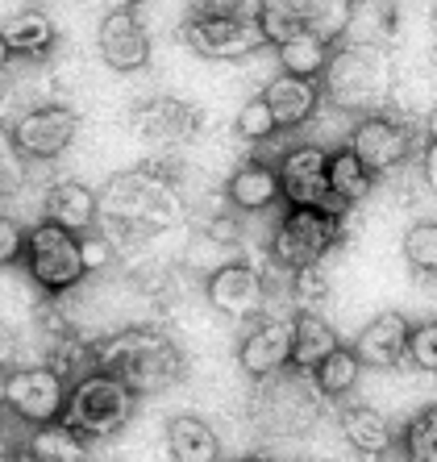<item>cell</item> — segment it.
Masks as SVG:
<instances>
[{
	"label": "cell",
	"instance_id": "1",
	"mask_svg": "<svg viewBox=\"0 0 437 462\" xmlns=\"http://www.w3.org/2000/svg\"><path fill=\"white\" fill-rule=\"evenodd\" d=\"M88 358L97 363V371L117 375L134 396H163L183 379V350L171 342V334L150 325L108 334L88 350Z\"/></svg>",
	"mask_w": 437,
	"mask_h": 462
},
{
	"label": "cell",
	"instance_id": "2",
	"mask_svg": "<svg viewBox=\"0 0 437 462\" xmlns=\"http://www.w3.org/2000/svg\"><path fill=\"white\" fill-rule=\"evenodd\" d=\"M321 100L346 108V113H384L392 97V59L384 46L350 42L330 51L325 71H321Z\"/></svg>",
	"mask_w": 437,
	"mask_h": 462
},
{
	"label": "cell",
	"instance_id": "3",
	"mask_svg": "<svg viewBox=\"0 0 437 462\" xmlns=\"http://www.w3.org/2000/svg\"><path fill=\"white\" fill-rule=\"evenodd\" d=\"M97 205L100 217L97 226L105 221L113 234H129V237H142L150 229H163L175 217V196H171V183L163 180L159 171L150 167H138V171H126V175H113L105 183V192H97ZM113 234H105L113 242Z\"/></svg>",
	"mask_w": 437,
	"mask_h": 462
},
{
	"label": "cell",
	"instance_id": "4",
	"mask_svg": "<svg viewBox=\"0 0 437 462\" xmlns=\"http://www.w3.org/2000/svg\"><path fill=\"white\" fill-rule=\"evenodd\" d=\"M138 396L108 371H84L79 379L67 383V400H63V417L59 425H67L71 433H79L84 441H100L121 433L134 420Z\"/></svg>",
	"mask_w": 437,
	"mask_h": 462
},
{
	"label": "cell",
	"instance_id": "5",
	"mask_svg": "<svg viewBox=\"0 0 437 462\" xmlns=\"http://www.w3.org/2000/svg\"><path fill=\"white\" fill-rule=\"evenodd\" d=\"M354 22V0H258L255 25L267 46H279L296 33H317L321 42H338Z\"/></svg>",
	"mask_w": 437,
	"mask_h": 462
},
{
	"label": "cell",
	"instance_id": "6",
	"mask_svg": "<svg viewBox=\"0 0 437 462\" xmlns=\"http://www.w3.org/2000/svg\"><path fill=\"white\" fill-rule=\"evenodd\" d=\"M341 221L346 217L330 208H288L271 234V263L284 271L321 267V258L341 242Z\"/></svg>",
	"mask_w": 437,
	"mask_h": 462
},
{
	"label": "cell",
	"instance_id": "7",
	"mask_svg": "<svg viewBox=\"0 0 437 462\" xmlns=\"http://www.w3.org/2000/svg\"><path fill=\"white\" fill-rule=\"evenodd\" d=\"M22 263H25V271H30V280L38 283L46 296H63L75 283H84V275H88L79 237L51 226V221H38L33 229H25Z\"/></svg>",
	"mask_w": 437,
	"mask_h": 462
},
{
	"label": "cell",
	"instance_id": "8",
	"mask_svg": "<svg viewBox=\"0 0 437 462\" xmlns=\"http://www.w3.org/2000/svg\"><path fill=\"white\" fill-rule=\"evenodd\" d=\"M63 400H67V379L54 371L51 363H33L0 371V409L17 417L22 425L38 430V425H54L63 417Z\"/></svg>",
	"mask_w": 437,
	"mask_h": 462
},
{
	"label": "cell",
	"instance_id": "9",
	"mask_svg": "<svg viewBox=\"0 0 437 462\" xmlns=\"http://www.w3.org/2000/svg\"><path fill=\"white\" fill-rule=\"evenodd\" d=\"M325 159H330L325 146L304 142V146H292V151L275 162L279 196L288 200V208H330V213L346 217V208L330 196V183H325Z\"/></svg>",
	"mask_w": 437,
	"mask_h": 462
},
{
	"label": "cell",
	"instance_id": "10",
	"mask_svg": "<svg viewBox=\"0 0 437 462\" xmlns=\"http://www.w3.org/2000/svg\"><path fill=\"white\" fill-rule=\"evenodd\" d=\"M350 154L358 162H363L367 171L379 180V175L395 171L400 162L413 159L416 151V138H413V129L400 125L395 117H387V113H367V117L354 121L350 129Z\"/></svg>",
	"mask_w": 437,
	"mask_h": 462
},
{
	"label": "cell",
	"instance_id": "11",
	"mask_svg": "<svg viewBox=\"0 0 437 462\" xmlns=\"http://www.w3.org/2000/svg\"><path fill=\"white\" fill-rule=\"evenodd\" d=\"M9 134H13V142H17V151H22V159L51 162L75 142V134H79V113L67 105H38L13 121Z\"/></svg>",
	"mask_w": 437,
	"mask_h": 462
},
{
	"label": "cell",
	"instance_id": "12",
	"mask_svg": "<svg viewBox=\"0 0 437 462\" xmlns=\"http://www.w3.org/2000/svg\"><path fill=\"white\" fill-rule=\"evenodd\" d=\"M204 296L221 317L229 321H246V317H258L263 304H267V280L255 263L234 258V263H221V267L204 280Z\"/></svg>",
	"mask_w": 437,
	"mask_h": 462
},
{
	"label": "cell",
	"instance_id": "13",
	"mask_svg": "<svg viewBox=\"0 0 437 462\" xmlns=\"http://www.w3.org/2000/svg\"><path fill=\"white\" fill-rule=\"evenodd\" d=\"M183 38L200 59H213V63H234L267 46L255 17H192L183 25Z\"/></svg>",
	"mask_w": 437,
	"mask_h": 462
},
{
	"label": "cell",
	"instance_id": "14",
	"mask_svg": "<svg viewBox=\"0 0 437 462\" xmlns=\"http://www.w3.org/2000/svg\"><path fill=\"white\" fill-rule=\"evenodd\" d=\"M288 363H292V321H284V317H267V321L250 325V334L237 342V366L258 383L284 375Z\"/></svg>",
	"mask_w": 437,
	"mask_h": 462
},
{
	"label": "cell",
	"instance_id": "15",
	"mask_svg": "<svg viewBox=\"0 0 437 462\" xmlns=\"http://www.w3.org/2000/svg\"><path fill=\"white\" fill-rule=\"evenodd\" d=\"M97 46L113 71H142L150 63V33L142 25L138 9H113L100 17Z\"/></svg>",
	"mask_w": 437,
	"mask_h": 462
},
{
	"label": "cell",
	"instance_id": "16",
	"mask_svg": "<svg viewBox=\"0 0 437 462\" xmlns=\"http://www.w3.org/2000/svg\"><path fill=\"white\" fill-rule=\"evenodd\" d=\"M408 329H413V321H408L404 312H379V317H371V321L358 329V337H354V358L363 366H375V371H387V366H395L400 358H404L408 350Z\"/></svg>",
	"mask_w": 437,
	"mask_h": 462
},
{
	"label": "cell",
	"instance_id": "17",
	"mask_svg": "<svg viewBox=\"0 0 437 462\" xmlns=\"http://www.w3.org/2000/svg\"><path fill=\"white\" fill-rule=\"evenodd\" d=\"M263 100H267L271 117H275L279 129L309 125V121L317 117V108L325 105V100H321V84H317V79L288 76V71L271 76V84L263 88Z\"/></svg>",
	"mask_w": 437,
	"mask_h": 462
},
{
	"label": "cell",
	"instance_id": "18",
	"mask_svg": "<svg viewBox=\"0 0 437 462\" xmlns=\"http://www.w3.org/2000/svg\"><path fill=\"white\" fill-rule=\"evenodd\" d=\"M97 217H100V205H97V192L79 180H63V183H51L42 196V221L51 226L67 229V234H88L97 229Z\"/></svg>",
	"mask_w": 437,
	"mask_h": 462
},
{
	"label": "cell",
	"instance_id": "19",
	"mask_svg": "<svg viewBox=\"0 0 437 462\" xmlns=\"http://www.w3.org/2000/svg\"><path fill=\"white\" fill-rule=\"evenodd\" d=\"M200 121L196 108H188L183 100H171V97H154V100H142L134 113H129V125L138 138L150 142H180L188 138Z\"/></svg>",
	"mask_w": 437,
	"mask_h": 462
},
{
	"label": "cell",
	"instance_id": "20",
	"mask_svg": "<svg viewBox=\"0 0 437 462\" xmlns=\"http://www.w3.org/2000/svg\"><path fill=\"white\" fill-rule=\"evenodd\" d=\"M225 200L237 213H263L279 200V175L267 159H242L225 183Z\"/></svg>",
	"mask_w": 437,
	"mask_h": 462
},
{
	"label": "cell",
	"instance_id": "21",
	"mask_svg": "<svg viewBox=\"0 0 437 462\" xmlns=\"http://www.w3.org/2000/svg\"><path fill=\"white\" fill-rule=\"evenodd\" d=\"M167 454L171 462H221V438L204 417L180 412L167 420Z\"/></svg>",
	"mask_w": 437,
	"mask_h": 462
},
{
	"label": "cell",
	"instance_id": "22",
	"mask_svg": "<svg viewBox=\"0 0 437 462\" xmlns=\"http://www.w3.org/2000/svg\"><path fill=\"white\" fill-rule=\"evenodd\" d=\"M333 346H341L338 329H333L317 309H300L296 317H292V363L288 366H296L300 375H309Z\"/></svg>",
	"mask_w": 437,
	"mask_h": 462
},
{
	"label": "cell",
	"instance_id": "23",
	"mask_svg": "<svg viewBox=\"0 0 437 462\" xmlns=\"http://www.w3.org/2000/svg\"><path fill=\"white\" fill-rule=\"evenodd\" d=\"M341 438L350 441V450H358L363 458H379V454L392 450V425L379 409L371 404H350V409H341Z\"/></svg>",
	"mask_w": 437,
	"mask_h": 462
},
{
	"label": "cell",
	"instance_id": "24",
	"mask_svg": "<svg viewBox=\"0 0 437 462\" xmlns=\"http://www.w3.org/2000/svg\"><path fill=\"white\" fill-rule=\"evenodd\" d=\"M325 183H330L333 200L350 213V208H358L367 196H371L375 175L367 171L358 159H354L350 146H338V151H330V159H325Z\"/></svg>",
	"mask_w": 437,
	"mask_h": 462
},
{
	"label": "cell",
	"instance_id": "25",
	"mask_svg": "<svg viewBox=\"0 0 437 462\" xmlns=\"http://www.w3.org/2000/svg\"><path fill=\"white\" fill-rule=\"evenodd\" d=\"M0 33H5L9 51L22 54V59H42V54L54 46V38H59L54 22L46 17L42 9H22V13H13Z\"/></svg>",
	"mask_w": 437,
	"mask_h": 462
},
{
	"label": "cell",
	"instance_id": "26",
	"mask_svg": "<svg viewBox=\"0 0 437 462\" xmlns=\"http://www.w3.org/2000/svg\"><path fill=\"white\" fill-rule=\"evenodd\" d=\"M363 371H367V366L354 358L350 346H333L330 355H325L309 371V379H312V387H317L325 400H341V396H350L354 387H358Z\"/></svg>",
	"mask_w": 437,
	"mask_h": 462
},
{
	"label": "cell",
	"instance_id": "27",
	"mask_svg": "<svg viewBox=\"0 0 437 462\" xmlns=\"http://www.w3.org/2000/svg\"><path fill=\"white\" fill-rule=\"evenodd\" d=\"M330 51H333V46L321 42L317 33H296V38H288V42L275 46L279 71H288V76H304V79H321Z\"/></svg>",
	"mask_w": 437,
	"mask_h": 462
},
{
	"label": "cell",
	"instance_id": "28",
	"mask_svg": "<svg viewBox=\"0 0 437 462\" xmlns=\"http://www.w3.org/2000/svg\"><path fill=\"white\" fill-rule=\"evenodd\" d=\"M30 450H38L46 462H88V441L79 433H71L67 425H38L33 430Z\"/></svg>",
	"mask_w": 437,
	"mask_h": 462
},
{
	"label": "cell",
	"instance_id": "29",
	"mask_svg": "<svg viewBox=\"0 0 437 462\" xmlns=\"http://www.w3.org/2000/svg\"><path fill=\"white\" fill-rule=\"evenodd\" d=\"M400 450H404L408 462H437V409L433 404H425L416 417L404 420Z\"/></svg>",
	"mask_w": 437,
	"mask_h": 462
},
{
	"label": "cell",
	"instance_id": "30",
	"mask_svg": "<svg viewBox=\"0 0 437 462\" xmlns=\"http://www.w3.org/2000/svg\"><path fill=\"white\" fill-rule=\"evenodd\" d=\"M404 258L408 267L421 271V275H433L437 271V226L433 221H416V226H408L404 234Z\"/></svg>",
	"mask_w": 437,
	"mask_h": 462
},
{
	"label": "cell",
	"instance_id": "31",
	"mask_svg": "<svg viewBox=\"0 0 437 462\" xmlns=\"http://www.w3.org/2000/svg\"><path fill=\"white\" fill-rule=\"evenodd\" d=\"M234 134L242 142H267L279 134L275 117H271V108L263 97H250L242 108H237V117H234Z\"/></svg>",
	"mask_w": 437,
	"mask_h": 462
},
{
	"label": "cell",
	"instance_id": "32",
	"mask_svg": "<svg viewBox=\"0 0 437 462\" xmlns=\"http://www.w3.org/2000/svg\"><path fill=\"white\" fill-rule=\"evenodd\" d=\"M22 183H25V159L17 151V142H13L9 125H0V200L13 196Z\"/></svg>",
	"mask_w": 437,
	"mask_h": 462
},
{
	"label": "cell",
	"instance_id": "33",
	"mask_svg": "<svg viewBox=\"0 0 437 462\" xmlns=\"http://www.w3.org/2000/svg\"><path fill=\"white\" fill-rule=\"evenodd\" d=\"M404 358H413L421 371H433V366H437V321H433V317L408 329V350H404Z\"/></svg>",
	"mask_w": 437,
	"mask_h": 462
},
{
	"label": "cell",
	"instance_id": "34",
	"mask_svg": "<svg viewBox=\"0 0 437 462\" xmlns=\"http://www.w3.org/2000/svg\"><path fill=\"white\" fill-rule=\"evenodd\" d=\"M292 296H296L304 309H309V304H321L325 296H330V280H325V271H321V267L292 271Z\"/></svg>",
	"mask_w": 437,
	"mask_h": 462
},
{
	"label": "cell",
	"instance_id": "35",
	"mask_svg": "<svg viewBox=\"0 0 437 462\" xmlns=\"http://www.w3.org/2000/svg\"><path fill=\"white\" fill-rule=\"evenodd\" d=\"M22 246H25V226L17 217L0 213V267L22 263Z\"/></svg>",
	"mask_w": 437,
	"mask_h": 462
},
{
	"label": "cell",
	"instance_id": "36",
	"mask_svg": "<svg viewBox=\"0 0 437 462\" xmlns=\"http://www.w3.org/2000/svg\"><path fill=\"white\" fill-rule=\"evenodd\" d=\"M258 0H192V17H255Z\"/></svg>",
	"mask_w": 437,
	"mask_h": 462
},
{
	"label": "cell",
	"instance_id": "37",
	"mask_svg": "<svg viewBox=\"0 0 437 462\" xmlns=\"http://www.w3.org/2000/svg\"><path fill=\"white\" fill-rule=\"evenodd\" d=\"M13 355H17V337L0 325V371H9V366H13Z\"/></svg>",
	"mask_w": 437,
	"mask_h": 462
},
{
	"label": "cell",
	"instance_id": "38",
	"mask_svg": "<svg viewBox=\"0 0 437 462\" xmlns=\"http://www.w3.org/2000/svg\"><path fill=\"white\" fill-rule=\"evenodd\" d=\"M5 462H46L38 450H30V446H22V450H9L5 454Z\"/></svg>",
	"mask_w": 437,
	"mask_h": 462
},
{
	"label": "cell",
	"instance_id": "39",
	"mask_svg": "<svg viewBox=\"0 0 437 462\" xmlns=\"http://www.w3.org/2000/svg\"><path fill=\"white\" fill-rule=\"evenodd\" d=\"M9 63H13V51H9V42H5V33H0V76H5Z\"/></svg>",
	"mask_w": 437,
	"mask_h": 462
},
{
	"label": "cell",
	"instance_id": "40",
	"mask_svg": "<svg viewBox=\"0 0 437 462\" xmlns=\"http://www.w3.org/2000/svg\"><path fill=\"white\" fill-rule=\"evenodd\" d=\"M234 462H271V458H263V454H242V458H234Z\"/></svg>",
	"mask_w": 437,
	"mask_h": 462
},
{
	"label": "cell",
	"instance_id": "41",
	"mask_svg": "<svg viewBox=\"0 0 437 462\" xmlns=\"http://www.w3.org/2000/svg\"><path fill=\"white\" fill-rule=\"evenodd\" d=\"M0 420H5V409H0Z\"/></svg>",
	"mask_w": 437,
	"mask_h": 462
}]
</instances>
